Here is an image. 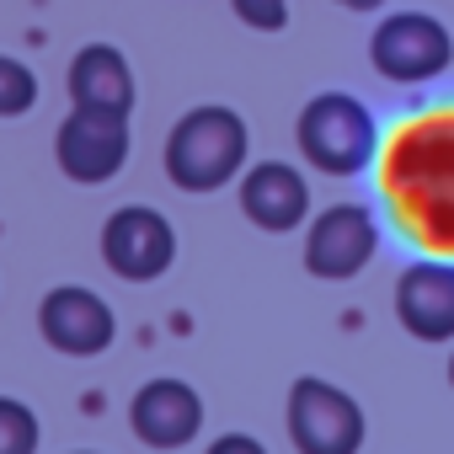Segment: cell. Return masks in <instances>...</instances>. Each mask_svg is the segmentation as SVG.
<instances>
[{"mask_svg": "<svg viewBox=\"0 0 454 454\" xmlns=\"http://www.w3.org/2000/svg\"><path fill=\"white\" fill-rule=\"evenodd\" d=\"M385 192L422 247L454 252V107H433L395 134Z\"/></svg>", "mask_w": 454, "mask_h": 454, "instance_id": "6da1fadb", "label": "cell"}, {"mask_svg": "<svg viewBox=\"0 0 454 454\" xmlns=\"http://www.w3.org/2000/svg\"><path fill=\"white\" fill-rule=\"evenodd\" d=\"M247 155H252L247 118L236 107H219V102L182 113L171 123V134H166V176L182 192L231 187L247 171Z\"/></svg>", "mask_w": 454, "mask_h": 454, "instance_id": "7a4b0ae2", "label": "cell"}, {"mask_svg": "<svg viewBox=\"0 0 454 454\" xmlns=\"http://www.w3.org/2000/svg\"><path fill=\"white\" fill-rule=\"evenodd\" d=\"M294 145L321 176H358L380 150V123L353 91H321L300 107Z\"/></svg>", "mask_w": 454, "mask_h": 454, "instance_id": "3957f363", "label": "cell"}, {"mask_svg": "<svg viewBox=\"0 0 454 454\" xmlns=\"http://www.w3.org/2000/svg\"><path fill=\"white\" fill-rule=\"evenodd\" d=\"M369 65L390 86H427L454 65V38L427 12H390L369 33Z\"/></svg>", "mask_w": 454, "mask_h": 454, "instance_id": "277c9868", "label": "cell"}, {"mask_svg": "<svg viewBox=\"0 0 454 454\" xmlns=\"http://www.w3.org/2000/svg\"><path fill=\"white\" fill-rule=\"evenodd\" d=\"M364 433V406L342 385L321 374H300L289 385V438L300 454H358Z\"/></svg>", "mask_w": 454, "mask_h": 454, "instance_id": "5b68a950", "label": "cell"}, {"mask_svg": "<svg viewBox=\"0 0 454 454\" xmlns=\"http://www.w3.org/2000/svg\"><path fill=\"white\" fill-rule=\"evenodd\" d=\"M102 262L129 284H155L176 262V231L150 203H123L102 224Z\"/></svg>", "mask_w": 454, "mask_h": 454, "instance_id": "8992f818", "label": "cell"}, {"mask_svg": "<svg viewBox=\"0 0 454 454\" xmlns=\"http://www.w3.org/2000/svg\"><path fill=\"white\" fill-rule=\"evenodd\" d=\"M380 252V224L364 203H332L310 219L305 231V273L321 284L358 278Z\"/></svg>", "mask_w": 454, "mask_h": 454, "instance_id": "52a82bcc", "label": "cell"}, {"mask_svg": "<svg viewBox=\"0 0 454 454\" xmlns=\"http://www.w3.org/2000/svg\"><path fill=\"white\" fill-rule=\"evenodd\" d=\"M54 160L70 182L81 187H97V182H113L123 166H129V118L123 113H91V107H75L59 134H54Z\"/></svg>", "mask_w": 454, "mask_h": 454, "instance_id": "ba28073f", "label": "cell"}, {"mask_svg": "<svg viewBox=\"0 0 454 454\" xmlns=\"http://www.w3.org/2000/svg\"><path fill=\"white\" fill-rule=\"evenodd\" d=\"M38 332H43V342H49L54 353H65V358H97V353L113 348L118 321H113V305H107L102 294H91V289H81V284H59V289H49L43 305H38Z\"/></svg>", "mask_w": 454, "mask_h": 454, "instance_id": "9c48e42d", "label": "cell"}, {"mask_svg": "<svg viewBox=\"0 0 454 454\" xmlns=\"http://www.w3.org/2000/svg\"><path fill=\"white\" fill-rule=\"evenodd\" d=\"M129 427H134V438L150 443V449H187V443L198 438V427H203V395H198L187 380L160 374V380H150V385L134 390V401H129Z\"/></svg>", "mask_w": 454, "mask_h": 454, "instance_id": "30bf717a", "label": "cell"}, {"mask_svg": "<svg viewBox=\"0 0 454 454\" xmlns=\"http://www.w3.org/2000/svg\"><path fill=\"white\" fill-rule=\"evenodd\" d=\"M241 214L268 236H289L310 219V182L289 160H257L241 171Z\"/></svg>", "mask_w": 454, "mask_h": 454, "instance_id": "8fae6325", "label": "cell"}, {"mask_svg": "<svg viewBox=\"0 0 454 454\" xmlns=\"http://www.w3.org/2000/svg\"><path fill=\"white\" fill-rule=\"evenodd\" d=\"M395 321L417 342H454V262H411L395 278Z\"/></svg>", "mask_w": 454, "mask_h": 454, "instance_id": "7c38bea8", "label": "cell"}, {"mask_svg": "<svg viewBox=\"0 0 454 454\" xmlns=\"http://www.w3.org/2000/svg\"><path fill=\"white\" fill-rule=\"evenodd\" d=\"M134 70L123 59V49L113 43H86L75 59H70V102L75 107H91V113H134Z\"/></svg>", "mask_w": 454, "mask_h": 454, "instance_id": "4fadbf2b", "label": "cell"}, {"mask_svg": "<svg viewBox=\"0 0 454 454\" xmlns=\"http://www.w3.org/2000/svg\"><path fill=\"white\" fill-rule=\"evenodd\" d=\"M38 411L27 401H12V395H0V454H38Z\"/></svg>", "mask_w": 454, "mask_h": 454, "instance_id": "5bb4252c", "label": "cell"}, {"mask_svg": "<svg viewBox=\"0 0 454 454\" xmlns=\"http://www.w3.org/2000/svg\"><path fill=\"white\" fill-rule=\"evenodd\" d=\"M33 107H38V75H33V65L0 54V118H22Z\"/></svg>", "mask_w": 454, "mask_h": 454, "instance_id": "9a60e30c", "label": "cell"}, {"mask_svg": "<svg viewBox=\"0 0 454 454\" xmlns=\"http://www.w3.org/2000/svg\"><path fill=\"white\" fill-rule=\"evenodd\" d=\"M231 12L252 33H284L289 27V0H231Z\"/></svg>", "mask_w": 454, "mask_h": 454, "instance_id": "2e32d148", "label": "cell"}, {"mask_svg": "<svg viewBox=\"0 0 454 454\" xmlns=\"http://www.w3.org/2000/svg\"><path fill=\"white\" fill-rule=\"evenodd\" d=\"M203 454H268V449H262L252 433H224V438H214Z\"/></svg>", "mask_w": 454, "mask_h": 454, "instance_id": "e0dca14e", "label": "cell"}, {"mask_svg": "<svg viewBox=\"0 0 454 454\" xmlns=\"http://www.w3.org/2000/svg\"><path fill=\"white\" fill-rule=\"evenodd\" d=\"M337 6H348V12H380L385 0H337Z\"/></svg>", "mask_w": 454, "mask_h": 454, "instance_id": "ac0fdd59", "label": "cell"}, {"mask_svg": "<svg viewBox=\"0 0 454 454\" xmlns=\"http://www.w3.org/2000/svg\"><path fill=\"white\" fill-rule=\"evenodd\" d=\"M449 385H454V358H449Z\"/></svg>", "mask_w": 454, "mask_h": 454, "instance_id": "d6986e66", "label": "cell"}, {"mask_svg": "<svg viewBox=\"0 0 454 454\" xmlns=\"http://www.w3.org/2000/svg\"><path fill=\"white\" fill-rule=\"evenodd\" d=\"M75 454H91V449H75Z\"/></svg>", "mask_w": 454, "mask_h": 454, "instance_id": "ffe728a7", "label": "cell"}]
</instances>
